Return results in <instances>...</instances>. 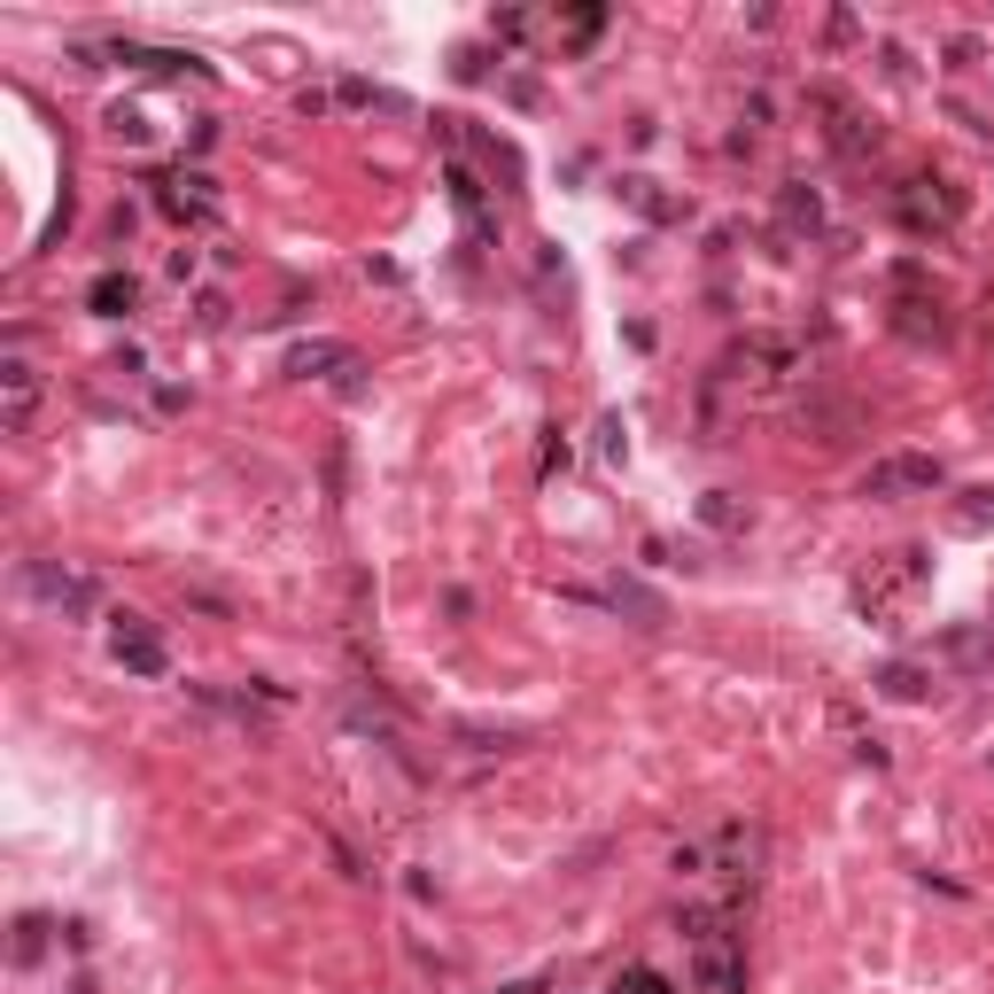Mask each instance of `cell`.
Here are the masks:
<instances>
[{
  "label": "cell",
  "instance_id": "7",
  "mask_svg": "<svg viewBox=\"0 0 994 994\" xmlns=\"http://www.w3.org/2000/svg\"><path fill=\"white\" fill-rule=\"evenodd\" d=\"M32 404H39V366L9 357V366H0V420L24 435V427H32Z\"/></svg>",
  "mask_w": 994,
  "mask_h": 994
},
{
  "label": "cell",
  "instance_id": "20",
  "mask_svg": "<svg viewBox=\"0 0 994 994\" xmlns=\"http://www.w3.org/2000/svg\"><path fill=\"white\" fill-rule=\"evenodd\" d=\"M226 311H233V304H226L218 288H210V296H195V327H226Z\"/></svg>",
  "mask_w": 994,
  "mask_h": 994
},
{
  "label": "cell",
  "instance_id": "15",
  "mask_svg": "<svg viewBox=\"0 0 994 994\" xmlns=\"http://www.w3.org/2000/svg\"><path fill=\"white\" fill-rule=\"evenodd\" d=\"M606 598H614V606H621V614H638V629H661V621H669V606H661V598H653V591H638V583H614V591H606Z\"/></svg>",
  "mask_w": 994,
  "mask_h": 994
},
{
  "label": "cell",
  "instance_id": "18",
  "mask_svg": "<svg viewBox=\"0 0 994 994\" xmlns=\"http://www.w3.org/2000/svg\"><path fill=\"white\" fill-rule=\"evenodd\" d=\"M699 521H707V528H746V505H739L731 490H707V498H699Z\"/></svg>",
  "mask_w": 994,
  "mask_h": 994
},
{
  "label": "cell",
  "instance_id": "3",
  "mask_svg": "<svg viewBox=\"0 0 994 994\" xmlns=\"http://www.w3.org/2000/svg\"><path fill=\"white\" fill-rule=\"evenodd\" d=\"M692 986H699V994H746V948H739L731 925L707 933V940H692Z\"/></svg>",
  "mask_w": 994,
  "mask_h": 994
},
{
  "label": "cell",
  "instance_id": "11",
  "mask_svg": "<svg viewBox=\"0 0 994 994\" xmlns=\"http://www.w3.org/2000/svg\"><path fill=\"white\" fill-rule=\"evenodd\" d=\"M715 862H722V870H739V878H754V870H762V832L731 824V832L715 839Z\"/></svg>",
  "mask_w": 994,
  "mask_h": 994
},
{
  "label": "cell",
  "instance_id": "21",
  "mask_svg": "<svg viewBox=\"0 0 994 994\" xmlns=\"http://www.w3.org/2000/svg\"><path fill=\"white\" fill-rule=\"evenodd\" d=\"M598 24H606V9H575V16H568L575 39H598Z\"/></svg>",
  "mask_w": 994,
  "mask_h": 994
},
{
  "label": "cell",
  "instance_id": "1",
  "mask_svg": "<svg viewBox=\"0 0 994 994\" xmlns=\"http://www.w3.org/2000/svg\"><path fill=\"white\" fill-rule=\"evenodd\" d=\"M886 210H893L901 226H910V233H925V241H933V233H948V226L963 218V187H948V179H901Z\"/></svg>",
  "mask_w": 994,
  "mask_h": 994
},
{
  "label": "cell",
  "instance_id": "2",
  "mask_svg": "<svg viewBox=\"0 0 994 994\" xmlns=\"http://www.w3.org/2000/svg\"><path fill=\"white\" fill-rule=\"evenodd\" d=\"M948 482V467L933 459V450H893V459H878L870 475H862V498H933Z\"/></svg>",
  "mask_w": 994,
  "mask_h": 994
},
{
  "label": "cell",
  "instance_id": "16",
  "mask_svg": "<svg viewBox=\"0 0 994 994\" xmlns=\"http://www.w3.org/2000/svg\"><path fill=\"white\" fill-rule=\"evenodd\" d=\"M39 956H47V917H16V948H9V963L32 971Z\"/></svg>",
  "mask_w": 994,
  "mask_h": 994
},
{
  "label": "cell",
  "instance_id": "17",
  "mask_svg": "<svg viewBox=\"0 0 994 994\" xmlns=\"http://www.w3.org/2000/svg\"><path fill=\"white\" fill-rule=\"evenodd\" d=\"M963 536H979V528H994V490H963V505L948 513Z\"/></svg>",
  "mask_w": 994,
  "mask_h": 994
},
{
  "label": "cell",
  "instance_id": "13",
  "mask_svg": "<svg viewBox=\"0 0 994 994\" xmlns=\"http://www.w3.org/2000/svg\"><path fill=\"white\" fill-rule=\"evenodd\" d=\"M878 692H886V699H925L933 676H925L917 661H886V669H878Z\"/></svg>",
  "mask_w": 994,
  "mask_h": 994
},
{
  "label": "cell",
  "instance_id": "4",
  "mask_svg": "<svg viewBox=\"0 0 994 994\" xmlns=\"http://www.w3.org/2000/svg\"><path fill=\"white\" fill-rule=\"evenodd\" d=\"M816 110H832V148H839L847 163H862V156L878 148V125H870V117L839 94V85H816Z\"/></svg>",
  "mask_w": 994,
  "mask_h": 994
},
{
  "label": "cell",
  "instance_id": "5",
  "mask_svg": "<svg viewBox=\"0 0 994 994\" xmlns=\"http://www.w3.org/2000/svg\"><path fill=\"white\" fill-rule=\"evenodd\" d=\"M32 591H39L47 606H62V614H94V606H102V583L78 575V568H32Z\"/></svg>",
  "mask_w": 994,
  "mask_h": 994
},
{
  "label": "cell",
  "instance_id": "9",
  "mask_svg": "<svg viewBox=\"0 0 994 994\" xmlns=\"http://www.w3.org/2000/svg\"><path fill=\"white\" fill-rule=\"evenodd\" d=\"M731 366H762V381H769V374H800V342H785V334H746Z\"/></svg>",
  "mask_w": 994,
  "mask_h": 994
},
{
  "label": "cell",
  "instance_id": "14",
  "mask_svg": "<svg viewBox=\"0 0 994 994\" xmlns=\"http://www.w3.org/2000/svg\"><path fill=\"white\" fill-rule=\"evenodd\" d=\"M327 366H350V350H342V342H296V350H288V374H304V381L327 374Z\"/></svg>",
  "mask_w": 994,
  "mask_h": 994
},
{
  "label": "cell",
  "instance_id": "24",
  "mask_svg": "<svg viewBox=\"0 0 994 994\" xmlns=\"http://www.w3.org/2000/svg\"><path fill=\"white\" fill-rule=\"evenodd\" d=\"M948 62H956V70H971V62H979V39H971V32H963V39H948Z\"/></svg>",
  "mask_w": 994,
  "mask_h": 994
},
{
  "label": "cell",
  "instance_id": "23",
  "mask_svg": "<svg viewBox=\"0 0 994 994\" xmlns=\"http://www.w3.org/2000/svg\"><path fill=\"white\" fill-rule=\"evenodd\" d=\"M490 32H498V39H521V32H528V16H521V9H505V16H490Z\"/></svg>",
  "mask_w": 994,
  "mask_h": 994
},
{
  "label": "cell",
  "instance_id": "8",
  "mask_svg": "<svg viewBox=\"0 0 994 994\" xmlns=\"http://www.w3.org/2000/svg\"><path fill=\"white\" fill-rule=\"evenodd\" d=\"M614 195H621L629 210H645L653 226H676V218L692 210V203H676V195H661V179H645V171H629V179H621V187H614Z\"/></svg>",
  "mask_w": 994,
  "mask_h": 994
},
{
  "label": "cell",
  "instance_id": "6",
  "mask_svg": "<svg viewBox=\"0 0 994 994\" xmlns=\"http://www.w3.org/2000/svg\"><path fill=\"white\" fill-rule=\"evenodd\" d=\"M110 645H117V661H125L133 676H163V669H171L163 638H156V629H148L140 614H117V638H110Z\"/></svg>",
  "mask_w": 994,
  "mask_h": 994
},
{
  "label": "cell",
  "instance_id": "10",
  "mask_svg": "<svg viewBox=\"0 0 994 994\" xmlns=\"http://www.w3.org/2000/svg\"><path fill=\"white\" fill-rule=\"evenodd\" d=\"M777 218H785V233H816L824 226V195L808 187V179H785L777 187Z\"/></svg>",
  "mask_w": 994,
  "mask_h": 994
},
{
  "label": "cell",
  "instance_id": "22",
  "mask_svg": "<svg viewBox=\"0 0 994 994\" xmlns=\"http://www.w3.org/2000/svg\"><path fill=\"white\" fill-rule=\"evenodd\" d=\"M614 994H669V986H661V979H653V971H629V979H621V986H614Z\"/></svg>",
  "mask_w": 994,
  "mask_h": 994
},
{
  "label": "cell",
  "instance_id": "19",
  "mask_svg": "<svg viewBox=\"0 0 994 994\" xmlns=\"http://www.w3.org/2000/svg\"><path fill=\"white\" fill-rule=\"evenodd\" d=\"M110 133H117V140H133V148H140V140H148V117H140V110H110Z\"/></svg>",
  "mask_w": 994,
  "mask_h": 994
},
{
  "label": "cell",
  "instance_id": "12",
  "mask_svg": "<svg viewBox=\"0 0 994 994\" xmlns=\"http://www.w3.org/2000/svg\"><path fill=\"white\" fill-rule=\"evenodd\" d=\"M85 304H94L102 319H125V311L140 304V288H133V273H102L94 288H85Z\"/></svg>",
  "mask_w": 994,
  "mask_h": 994
}]
</instances>
